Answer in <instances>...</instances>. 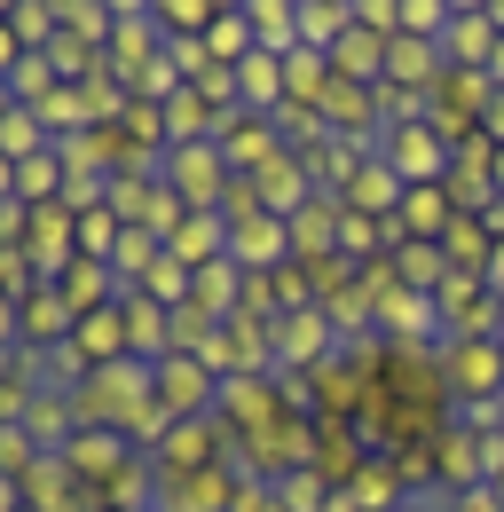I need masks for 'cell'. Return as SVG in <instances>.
<instances>
[{"mask_svg": "<svg viewBox=\"0 0 504 512\" xmlns=\"http://www.w3.org/2000/svg\"><path fill=\"white\" fill-rule=\"evenodd\" d=\"M32 284H40V276H32V260H24V245H0V292H8V300H24Z\"/></svg>", "mask_w": 504, "mask_h": 512, "instance_id": "obj_25", "label": "cell"}, {"mask_svg": "<svg viewBox=\"0 0 504 512\" xmlns=\"http://www.w3.org/2000/svg\"><path fill=\"white\" fill-rule=\"evenodd\" d=\"M71 213H79V260H111L119 253L126 221L111 213V205H71Z\"/></svg>", "mask_w": 504, "mask_h": 512, "instance_id": "obj_22", "label": "cell"}, {"mask_svg": "<svg viewBox=\"0 0 504 512\" xmlns=\"http://www.w3.org/2000/svg\"><path fill=\"white\" fill-rule=\"evenodd\" d=\"M56 457L71 465V473H79V481H87V489H95V497H103L111 481H126V473L142 465V449L126 442V434H111V426H79V434H71Z\"/></svg>", "mask_w": 504, "mask_h": 512, "instance_id": "obj_4", "label": "cell"}, {"mask_svg": "<svg viewBox=\"0 0 504 512\" xmlns=\"http://www.w3.org/2000/svg\"><path fill=\"white\" fill-rule=\"evenodd\" d=\"M166 253L182 260V268H205V260H229V221H221V213H189L182 229L166 237Z\"/></svg>", "mask_w": 504, "mask_h": 512, "instance_id": "obj_16", "label": "cell"}, {"mask_svg": "<svg viewBox=\"0 0 504 512\" xmlns=\"http://www.w3.org/2000/svg\"><path fill=\"white\" fill-rule=\"evenodd\" d=\"M497 48H504V32H497V16L489 8H449V32H441V56L449 64H497Z\"/></svg>", "mask_w": 504, "mask_h": 512, "instance_id": "obj_12", "label": "cell"}, {"mask_svg": "<svg viewBox=\"0 0 504 512\" xmlns=\"http://www.w3.org/2000/svg\"><path fill=\"white\" fill-rule=\"evenodd\" d=\"M284 56H245L237 64V111H252V119H284Z\"/></svg>", "mask_w": 504, "mask_h": 512, "instance_id": "obj_13", "label": "cell"}, {"mask_svg": "<svg viewBox=\"0 0 504 512\" xmlns=\"http://www.w3.org/2000/svg\"><path fill=\"white\" fill-rule=\"evenodd\" d=\"M56 292H63V308H71V316H95V308H111V300H119V276H111V260H71Z\"/></svg>", "mask_w": 504, "mask_h": 512, "instance_id": "obj_15", "label": "cell"}, {"mask_svg": "<svg viewBox=\"0 0 504 512\" xmlns=\"http://www.w3.org/2000/svg\"><path fill=\"white\" fill-rule=\"evenodd\" d=\"M489 127L504 134V87H497V95H489Z\"/></svg>", "mask_w": 504, "mask_h": 512, "instance_id": "obj_28", "label": "cell"}, {"mask_svg": "<svg viewBox=\"0 0 504 512\" xmlns=\"http://www.w3.org/2000/svg\"><path fill=\"white\" fill-rule=\"evenodd\" d=\"M16 197V158H0V205Z\"/></svg>", "mask_w": 504, "mask_h": 512, "instance_id": "obj_27", "label": "cell"}, {"mask_svg": "<svg viewBox=\"0 0 504 512\" xmlns=\"http://www.w3.org/2000/svg\"><path fill=\"white\" fill-rule=\"evenodd\" d=\"M150 465H158V489L166 481H189V473H213V465H229L237 457V442L221 434V418H174L158 442L142 449Z\"/></svg>", "mask_w": 504, "mask_h": 512, "instance_id": "obj_2", "label": "cell"}, {"mask_svg": "<svg viewBox=\"0 0 504 512\" xmlns=\"http://www.w3.org/2000/svg\"><path fill=\"white\" fill-rule=\"evenodd\" d=\"M0 8H8V24H16V40H24L32 56L63 40V0H0Z\"/></svg>", "mask_w": 504, "mask_h": 512, "instance_id": "obj_19", "label": "cell"}, {"mask_svg": "<svg viewBox=\"0 0 504 512\" xmlns=\"http://www.w3.org/2000/svg\"><path fill=\"white\" fill-rule=\"evenodd\" d=\"M24 56H32V48L16 40V24H8V8H0V79H8V71L24 64Z\"/></svg>", "mask_w": 504, "mask_h": 512, "instance_id": "obj_26", "label": "cell"}, {"mask_svg": "<svg viewBox=\"0 0 504 512\" xmlns=\"http://www.w3.org/2000/svg\"><path fill=\"white\" fill-rule=\"evenodd\" d=\"M63 190H71V174H63L56 150H40V158L16 166V205H63Z\"/></svg>", "mask_w": 504, "mask_h": 512, "instance_id": "obj_21", "label": "cell"}, {"mask_svg": "<svg viewBox=\"0 0 504 512\" xmlns=\"http://www.w3.org/2000/svg\"><path fill=\"white\" fill-rule=\"evenodd\" d=\"M150 379H158V410H166V418H213V410H221V379H213L189 347H182V355H166Z\"/></svg>", "mask_w": 504, "mask_h": 512, "instance_id": "obj_7", "label": "cell"}, {"mask_svg": "<svg viewBox=\"0 0 504 512\" xmlns=\"http://www.w3.org/2000/svg\"><path fill=\"white\" fill-rule=\"evenodd\" d=\"M40 150H56V134L40 127V111H24V103H16V111H8V127H0V158H16V166H24V158H40Z\"/></svg>", "mask_w": 504, "mask_h": 512, "instance_id": "obj_23", "label": "cell"}, {"mask_svg": "<svg viewBox=\"0 0 504 512\" xmlns=\"http://www.w3.org/2000/svg\"><path fill=\"white\" fill-rule=\"evenodd\" d=\"M16 323H24V355L48 363V355H63V339H71V323H79V316L63 308L56 284H32V292L16 300Z\"/></svg>", "mask_w": 504, "mask_h": 512, "instance_id": "obj_11", "label": "cell"}, {"mask_svg": "<svg viewBox=\"0 0 504 512\" xmlns=\"http://www.w3.org/2000/svg\"><path fill=\"white\" fill-rule=\"evenodd\" d=\"M134 292H142V300H158V308H174V316H182L189 308V268L174 253H158L150 260V276H142V284H134Z\"/></svg>", "mask_w": 504, "mask_h": 512, "instance_id": "obj_24", "label": "cell"}, {"mask_svg": "<svg viewBox=\"0 0 504 512\" xmlns=\"http://www.w3.org/2000/svg\"><path fill=\"white\" fill-rule=\"evenodd\" d=\"M24 260H32V276H40V284H63V268L79 260V213H71V205H32Z\"/></svg>", "mask_w": 504, "mask_h": 512, "instance_id": "obj_6", "label": "cell"}, {"mask_svg": "<svg viewBox=\"0 0 504 512\" xmlns=\"http://www.w3.org/2000/svg\"><path fill=\"white\" fill-rule=\"evenodd\" d=\"M347 32H355V0H300V48L331 56Z\"/></svg>", "mask_w": 504, "mask_h": 512, "instance_id": "obj_18", "label": "cell"}, {"mask_svg": "<svg viewBox=\"0 0 504 512\" xmlns=\"http://www.w3.org/2000/svg\"><path fill=\"white\" fill-rule=\"evenodd\" d=\"M8 111H16V95H8V79H0V127H8Z\"/></svg>", "mask_w": 504, "mask_h": 512, "instance_id": "obj_29", "label": "cell"}, {"mask_svg": "<svg viewBox=\"0 0 504 512\" xmlns=\"http://www.w3.org/2000/svg\"><path fill=\"white\" fill-rule=\"evenodd\" d=\"M119 308H126V355H134V363L158 371L166 355H182V316H174V308H158V300H142V292L119 300Z\"/></svg>", "mask_w": 504, "mask_h": 512, "instance_id": "obj_8", "label": "cell"}, {"mask_svg": "<svg viewBox=\"0 0 504 512\" xmlns=\"http://www.w3.org/2000/svg\"><path fill=\"white\" fill-rule=\"evenodd\" d=\"M213 142H221V158H229V174H237V182H252V174H268V166H276V158L292 150L276 119H252V111H229Z\"/></svg>", "mask_w": 504, "mask_h": 512, "instance_id": "obj_5", "label": "cell"}, {"mask_svg": "<svg viewBox=\"0 0 504 512\" xmlns=\"http://www.w3.org/2000/svg\"><path fill=\"white\" fill-rule=\"evenodd\" d=\"M245 268L237 260H205V268H189V316L197 323H229V316H245Z\"/></svg>", "mask_w": 504, "mask_h": 512, "instance_id": "obj_10", "label": "cell"}, {"mask_svg": "<svg viewBox=\"0 0 504 512\" xmlns=\"http://www.w3.org/2000/svg\"><path fill=\"white\" fill-rule=\"evenodd\" d=\"M221 221H229V260H237L245 276H276V268H292V221L260 213L252 182H237V190H229Z\"/></svg>", "mask_w": 504, "mask_h": 512, "instance_id": "obj_1", "label": "cell"}, {"mask_svg": "<svg viewBox=\"0 0 504 512\" xmlns=\"http://www.w3.org/2000/svg\"><path fill=\"white\" fill-rule=\"evenodd\" d=\"M166 56V24H158V0H119V32H111V48H103V71L111 79H142V71Z\"/></svg>", "mask_w": 504, "mask_h": 512, "instance_id": "obj_3", "label": "cell"}, {"mask_svg": "<svg viewBox=\"0 0 504 512\" xmlns=\"http://www.w3.org/2000/svg\"><path fill=\"white\" fill-rule=\"evenodd\" d=\"M252 197H260V213H276V221H292V213H308L315 197H323V182L308 174V158L300 150H284L268 174H252Z\"/></svg>", "mask_w": 504, "mask_h": 512, "instance_id": "obj_9", "label": "cell"}, {"mask_svg": "<svg viewBox=\"0 0 504 512\" xmlns=\"http://www.w3.org/2000/svg\"><path fill=\"white\" fill-rule=\"evenodd\" d=\"M245 56H260V40H252V16H245V0H221V16H213V32H205V64L237 71Z\"/></svg>", "mask_w": 504, "mask_h": 512, "instance_id": "obj_14", "label": "cell"}, {"mask_svg": "<svg viewBox=\"0 0 504 512\" xmlns=\"http://www.w3.org/2000/svg\"><path fill=\"white\" fill-rule=\"evenodd\" d=\"M8 371H16V363H0V386H8Z\"/></svg>", "mask_w": 504, "mask_h": 512, "instance_id": "obj_30", "label": "cell"}, {"mask_svg": "<svg viewBox=\"0 0 504 512\" xmlns=\"http://www.w3.org/2000/svg\"><path fill=\"white\" fill-rule=\"evenodd\" d=\"M63 32L79 40V48H111V32H119V0H63Z\"/></svg>", "mask_w": 504, "mask_h": 512, "instance_id": "obj_20", "label": "cell"}, {"mask_svg": "<svg viewBox=\"0 0 504 512\" xmlns=\"http://www.w3.org/2000/svg\"><path fill=\"white\" fill-rule=\"evenodd\" d=\"M245 16H252L260 56H292L300 48V0H245Z\"/></svg>", "mask_w": 504, "mask_h": 512, "instance_id": "obj_17", "label": "cell"}]
</instances>
